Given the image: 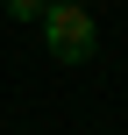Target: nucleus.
<instances>
[{"label": "nucleus", "instance_id": "nucleus-1", "mask_svg": "<svg viewBox=\"0 0 128 135\" xmlns=\"http://www.w3.org/2000/svg\"><path fill=\"white\" fill-rule=\"evenodd\" d=\"M36 28H43V50H50L57 64H86V57L100 50V21H93V7H71V0H50Z\"/></svg>", "mask_w": 128, "mask_h": 135}, {"label": "nucleus", "instance_id": "nucleus-2", "mask_svg": "<svg viewBox=\"0 0 128 135\" xmlns=\"http://www.w3.org/2000/svg\"><path fill=\"white\" fill-rule=\"evenodd\" d=\"M50 0H7V21H43Z\"/></svg>", "mask_w": 128, "mask_h": 135}, {"label": "nucleus", "instance_id": "nucleus-3", "mask_svg": "<svg viewBox=\"0 0 128 135\" xmlns=\"http://www.w3.org/2000/svg\"><path fill=\"white\" fill-rule=\"evenodd\" d=\"M71 7H93V0H71Z\"/></svg>", "mask_w": 128, "mask_h": 135}]
</instances>
